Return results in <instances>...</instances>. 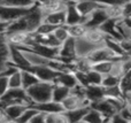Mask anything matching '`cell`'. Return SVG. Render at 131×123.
I'll list each match as a JSON object with an SVG mask.
<instances>
[{"mask_svg": "<svg viewBox=\"0 0 131 123\" xmlns=\"http://www.w3.org/2000/svg\"><path fill=\"white\" fill-rule=\"evenodd\" d=\"M7 63H8V58L0 55V74H1L2 71H4L5 69H6Z\"/></svg>", "mask_w": 131, "mask_h": 123, "instance_id": "obj_45", "label": "cell"}, {"mask_svg": "<svg viewBox=\"0 0 131 123\" xmlns=\"http://www.w3.org/2000/svg\"><path fill=\"white\" fill-rule=\"evenodd\" d=\"M121 83V78L120 77H116V76L112 75H105L102 77V82H101V86L107 89V87H113V86H117L120 85Z\"/></svg>", "mask_w": 131, "mask_h": 123, "instance_id": "obj_34", "label": "cell"}, {"mask_svg": "<svg viewBox=\"0 0 131 123\" xmlns=\"http://www.w3.org/2000/svg\"><path fill=\"white\" fill-rule=\"evenodd\" d=\"M75 46H76L77 58H86L89 54H90V52H92V51L95 48L94 46L89 44L84 38L75 40Z\"/></svg>", "mask_w": 131, "mask_h": 123, "instance_id": "obj_23", "label": "cell"}, {"mask_svg": "<svg viewBox=\"0 0 131 123\" xmlns=\"http://www.w3.org/2000/svg\"><path fill=\"white\" fill-rule=\"evenodd\" d=\"M1 104H10V103H25L31 105L27 97V92L23 89H9L5 93V96L0 99Z\"/></svg>", "mask_w": 131, "mask_h": 123, "instance_id": "obj_9", "label": "cell"}, {"mask_svg": "<svg viewBox=\"0 0 131 123\" xmlns=\"http://www.w3.org/2000/svg\"><path fill=\"white\" fill-rule=\"evenodd\" d=\"M21 75H22V89L28 90L35 84L39 82V80L36 77L35 74H32L29 69H23L21 70Z\"/></svg>", "mask_w": 131, "mask_h": 123, "instance_id": "obj_25", "label": "cell"}, {"mask_svg": "<svg viewBox=\"0 0 131 123\" xmlns=\"http://www.w3.org/2000/svg\"><path fill=\"white\" fill-rule=\"evenodd\" d=\"M77 58L76 55V46H75V39L69 38L59 47V57L58 59L62 60L66 63H71Z\"/></svg>", "mask_w": 131, "mask_h": 123, "instance_id": "obj_7", "label": "cell"}, {"mask_svg": "<svg viewBox=\"0 0 131 123\" xmlns=\"http://www.w3.org/2000/svg\"><path fill=\"white\" fill-rule=\"evenodd\" d=\"M39 113L43 114H59V113H64L62 109L61 104L54 103V101L50 100L43 104H38V105H32Z\"/></svg>", "mask_w": 131, "mask_h": 123, "instance_id": "obj_21", "label": "cell"}, {"mask_svg": "<svg viewBox=\"0 0 131 123\" xmlns=\"http://www.w3.org/2000/svg\"><path fill=\"white\" fill-rule=\"evenodd\" d=\"M61 106L63 112L68 113V112H71V110L79 109V108L90 107V101L86 98H82V97H78L70 92L69 96L61 103Z\"/></svg>", "mask_w": 131, "mask_h": 123, "instance_id": "obj_6", "label": "cell"}, {"mask_svg": "<svg viewBox=\"0 0 131 123\" xmlns=\"http://www.w3.org/2000/svg\"><path fill=\"white\" fill-rule=\"evenodd\" d=\"M105 98H124L120 85L105 89Z\"/></svg>", "mask_w": 131, "mask_h": 123, "instance_id": "obj_35", "label": "cell"}, {"mask_svg": "<svg viewBox=\"0 0 131 123\" xmlns=\"http://www.w3.org/2000/svg\"><path fill=\"white\" fill-rule=\"evenodd\" d=\"M8 86H9V89H22L21 69L14 71L10 76H8Z\"/></svg>", "mask_w": 131, "mask_h": 123, "instance_id": "obj_30", "label": "cell"}, {"mask_svg": "<svg viewBox=\"0 0 131 123\" xmlns=\"http://www.w3.org/2000/svg\"><path fill=\"white\" fill-rule=\"evenodd\" d=\"M114 62L115 61H102V62H98V63H92L91 69L97 71V73H99L100 75H102V76L109 75V74L112 73Z\"/></svg>", "mask_w": 131, "mask_h": 123, "instance_id": "obj_26", "label": "cell"}, {"mask_svg": "<svg viewBox=\"0 0 131 123\" xmlns=\"http://www.w3.org/2000/svg\"><path fill=\"white\" fill-rule=\"evenodd\" d=\"M106 4L105 2H98V1H76L75 2V8L77 9L79 14L83 17H88L89 15L93 13L97 9L105 8Z\"/></svg>", "mask_w": 131, "mask_h": 123, "instance_id": "obj_11", "label": "cell"}, {"mask_svg": "<svg viewBox=\"0 0 131 123\" xmlns=\"http://www.w3.org/2000/svg\"><path fill=\"white\" fill-rule=\"evenodd\" d=\"M53 84H59L71 91L78 85V82H77V78L72 71H66V73H60L58 75L57 80L54 81Z\"/></svg>", "mask_w": 131, "mask_h": 123, "instance_id": "obj_18", "label": "cell"}, {"mask_svg": "<svg viewBox=\"0 0 131 123\" xmlns=\"http://www.w3.org/2000/svg\"><path fill=\"white\" fill-rule=\"evenodd\" d=\"M67 28H68V32H69L70 38L75 39V40L81 39V38H84L86 31H88V28H86L85 24L70 25V27H67Z\"/></svg>", "mask_w": 131, "mask_h": 123, "instance_id": "obj_27", "label": "cell"}, {"mask_svg": "<svg viewBox=\"0 0 131 123\" xmlns=\"http://www.w3.org/2000/svg\"><path fill=\"white\" fill-rule=\"evenodd\" d=\"M52 89H53V83L38 82L30 89L25 90L27 97L29 99L31 106L50 101L51 98H52Z\"/></svg>", "mask_w": 131, "mask_h": 123, "instance_id": "obj_1", "label": "cell"}, {"mask_svg": "<svg viewBox=\"0 0 131 123\" xmlns=\"http://www.w3.org/2000/svg\"><path fill=\"white\" fill-rule=\"evenodd\" d=\"M22 51L23 55H24L27 62L29 63L30 68H35V67H41V66H47L50 60L46 58L41 57L40 54L36 53L35 51L29 50V48H20Z\"/></svg>", "mask_w": 131, "mask_h": 123, "instance_id": "obj_13", "label": "cell"}, {"mask_svg": "<svg viewBox=\"0 0 131 123\" xmlns=\"http://www.w3.org/2000/svg\"><path fill=\"white\" fill-rule=\"evenodd\" d=\"M127 120H129V121L131 122V117H128V119H127Z\"/></svg>", "mask_w": 131, "mask_h": 123, "instance_id": "obj_49", "label": "cell"}, {"mask_svg": "<svg viewBox=\"0 0 131 123\" xmlns=\"http://www.w3.org/2000/svg\"><path fill=\"white\" fill-rule=\"evenodd\" d=\"M52 35L55 37V39H57V40L59 41L60 44H63L66 40H68V39L70 38L69 32H68L67 25H62V27L55 28Z\"/></svg>", "mask_w": 131, "mask_h": 123, "instance_id": "obj_31", "label": "cell"}, {"mask_svg": "<svg viewBox=\"0 0 131 123\" xmlns=\"http://www.w3.org/2000/svg\"><path fill=\"white\" fill-rule=\"evenodd\" d=\"M29 70L36 75V77L39 80V82H45V83H54V81L57 80L58 75H59V73L51 69L48 66L29 68Z\"/></svg>", "mask_w": 131, "mask_h": 123, "instance_id": "obj_10", "label": "cell"}, {"mask_svg": "<svg viewBox=\"0 0 131 123\" xmlns=\"http://www.w3.org/2000/svg\"><path fill=\"white\" fill-rule=\"evenodd\" d=\"M104 123H109V120H108V121H106V122H104Z\"/></svg>", "mask_w": 131, "mask_h": 123, "instance_id": "obj_50", "label": "cell"}, {"mask_svg": "<svg viewBox=\"0 0 131 123\" xmlns=\"http://www.w3.org/2000/svg\"><path fill=\"white\" fill-rule=\"evenodd\" d=\"M86 59L92 63H98V62L102 61H116V60H121V58L116 57L108 47H106L105 45L95 47L92 52H90V54L86 57Z\"/></svg>", "mask_w": 131, "mask_h": 123, "instance_id": "obj_4", "label": "cell"}, {"mask_svg": "<svg viewBox=\"0 0 131 123\" xmlns=\"http://www.w3.org/2000/svg\"><path fill=\"white\" fill-rule=\"evenodd\" d=\"M130 123H131V122H130Z\"/></svg>", "mask_w": 131, "mask_h": 123, "instance_id": "obj_52", "label": "cell"}, {"mask_svg": "<svg viewBox=\"0 0 131 123\" xmlns=\"http://www.w3.org/2000/svg\"><path fill=\"white\" fill-rule=\"evenodd\" d=\"M79 123H85V122H84V121H82V122H79Z\"/></svg>", "mask_w": 131, "mask_h": 123, "instance_id": "obj_51", "label": "cell"}, {"mask_svg": "<svg viewBox=\"0 0 131 123\" xmlns=\"http://www.w3.org/2000/svg\"><path fill=\"white\" fill-rule=\"evenodd\" d=\"M104 12L107 16V20L113 22H120L123 18L122 4H106Z\"/></svg>", "mask_w": 131, "mask_h": 123, "instance_id": "obj_19", "label": "cell"}, {"mask_svg": "<svg viewBox=\"0 0 131 123\" xmlns=\"http://www.w3.org/2000/svg\"><path fill=\"white\" fill-rule=\"evenodd\" d=\"M120 46L122 48L123 53L127 55H131V39H128V38H122L120 40Z\"/></svg>", "mask_w": 131, "mask_h": 123, "instance_id": "obj_39", "label": "cell"}, {"mask_svg": "<svg viewBox=\"0 0 131 123\" xmlns=\"http://www.w3.org/2000/svg\"><path fill=\"white\" fill-rule=\"evenodd\" d=\"M30 9L24 8H15L10 6H5L0 4V23L4 24H10L14 21L23 17Z\"/></svg>", "mask_w": 131, "mask_h": 123, "instance_id": "obj_3", "label": "cell"}, {"mask_svg": "<svg viewBox=\"0 0 131 123\" xmlns=\"http://www.w3.org/2000/svg\"><path fill=\"white\" fill-rule=\"evenodd\" d=\"M90 108H92V109L99 112L106 120H109L113 115H115L116 113H117L115 110V108L109 104V101L107 100L106 98L102 99V100H99V101H95V103L90 104Z\"/></svg>", "mask_w": 131, "mask_h": 123, "instance_id": "obj_17", "label": "cell"}, {"mask_svg": "<svg viewBox=\"0 0 131 123\" xmlns=\"http://www.w3.org/2000/svg\"><path fill=\"white\" fill-rule=\"evenodd\" d=\"M29 123H45V114L38 112L31 120H30Z\"/></svg>", "mask_w": 131, "mask_h": 123, "instance_id": "obj_42", "label": "cell"}, {"mask_svg": "<svg viewBox=\"0 0 131 123\" xmlns=\"http://www.w3.org/2000/svg\"><path fill=\"white\" fill-rule=\"evenodd\" d=\"M6 120V116H5V114H4V112H2L1 109H0V123H2Z\"/></svg>", "mask_w": 131, "mask_h": 123, "instance_id": "obj_47", "label": "cell"}, {"mask_svg": "<svg viewBox=\"0 0 131 123\" xmlns=\"http://www.w3.org/2000/svg\"><path fill=\"white\" fill-rule=\"evenodd\" d=\"M85 98L90 101V104L95 103L105 99V87L101 85H89L85 87Z\"/></svg>", "mask_w": 131, "mask_h": 123, "instance_id": "obj_20", "label": "cell"}, {"mask_svg": "<svg viewBox=\"0 0 131 123\" xmlns=\"http://www.w3.org/2000/svg\"><path fill=\"white\" fill-rule=\"evenodd\" d=\"M85 17L81 15L75 8V2L67 1V8H66V25H76V24H84Z\"/></svg>", "mask_w": 131, "mask_h": 123, "instance_id": "obj_14", "label": "cell"}, {"mask_svg": "<svg viewBox=\"0 0 131 123\" xmlns=\"http://www.w3.org/2000/svg\"><path fill=\"white\" fill-rule=\"evenodd\" d=\"M43 21L55 28L66 25V10H60L52 14H48V15L44 16Z\"/></svg>", "mask_w": 131, "mask_h": 123, "instance_id": "obj_22", "label": "cell"}, {"mask_svg": "<svg viewBox=\"0 0 131 123\" xmlns=\"http://www.w3.org/2000/svg\"><path fill=\"white\" fill-rule=\"evenodd\" d=\"M118 23H120L122 27H124V28H127V29L131 30V17H123Z\"/></svg>", "mask_w": 131, "mask_h": 123, "instance_id": "obj_44", "label": "cell"}, {"mask_svg": "<svg viewBox=\"0 0 131 123\" xmlns=\"http://www.w3.org/2000/svg\"><path fill=\"white\" fill-rule=\"evenodd\" d=\"M54 29H55V27H53V25L48 24V23H46L43 21V22L40 23V25L37 28V30L35 31V33L40 35V36H48V35L53 33Z\"/></svg>", "mask_w": 131, "mask_h": 123, "instance_id": "obj_36", "label": "cell"}, {"mask_svg": "<svg viewBox=\"0 0 131 123\" xmlns=\"http://www.w3.org/2000/svg\"><path fill=\"white\" fill-rule=\"evenodd\" d=\"M70 90L67 89L64 86H61L59 84H53V89H52V98L51 100L54 101V103H59L61 104L62 101L67 98L70 94Z\"/></svg>", "mask_w": 131, "mask_h": 123, "instance_id": "obj_24", "label": "cell"}, {"mask_svg": "<svg viewBox=\"0 0 131 123\" xmlns=\"http://www.w3.org/2000/svg\"><path fill=\"white\" fill-rule=\"evenodd\" d=\"M123 9V17H131V1L122 2Z\"/></svg>", "mask_w": 131, "mask_h": 123, "instance_id": "obj_41", "label": "cell"}, {"mask_svg": "<svg viewBox=\"0 0 131 123\" xmlns=\"http://www.w3.org/2000/svg\"><path fill=\"white\" fill-rule=\"evenodd\" d=\"M55 123H70L66 113H59L55 115Z\"/></svg>", "mask_w": 131, "mask_h": 123, "instance_id": "obj_43", "label": "cell"}, {"mask_svg": "<svg viewBox=\"0 0 131 123\" xmlns=\"http://www.w3.org/2000/svg\"><path fill=\"white\" fill-rule=\"evenodd\" d=\"M109 123H130V121L125 119L121 113H116L109 119Z\"/></svg>", "mask_w": 131, "mask_h": 123, "instance_id": "obj_40", "label": "cell"}, {"mask_svg": "<svg viewBox=\"0 0 131 123\" xmlns=\"http://www.w3.org/2000/svg\"><path fill=\"white\" fill-rule=\"evenodd\" d=\"M57 114H45V123H55Z\"/></svg>", "mask_w": 131, "mask_h": 123, "instance_id": "obj_46", "label": "cell"}, {"mask_svg": "<svg viewBox=\"0 0 131 123\" xmlns=\"http://www.w3.org/2000/svg\"><path fill=\"white\" fill-rule=\"evenodd\" d=\"M7 44L17 48H30L34 44L32 33L27 31H13L5 33Z\"/></svg>", "mask_w": 131, "mask_h": 123, "instance_id": "obj_2", "label": "cell"}, {"mask_svg": "<svg viewBox=\"0 0 131 123\" xmlns=\"http://www.w3.org/2000/svg\"><path fill=\"white\" fill-rule=\"evenodd\" d=\"M83 121L85 123H104V122L108 121V120L105 119L99 112L92 109V108H89V110H88V113H86V115L84 116Z\"/></svg>", "mask_w": 131, "mask_h": 123, "instance_id": "obj_28", "label": "cell"}, {"mask_svg": "<svg viewBox=\"0 0 131 123\" xmlns=\"http://www.w3.org/2000/svg\"><path fill=\"white\" fill-rule=\"evenodd\" d=\"M89 108L90 107H84V108H79V109H76V110H71V112H68L66 113L69 119V122L70 123H79L83 121L84 116L86 115L88 113Z\"/></svg>", "mask_w": 131, "mask_h": 123, "instance_id": "obj_29", "label": "cell"}, {"mask_svg": "<svg viewBox=\"0 0 131 123\" xmlns=\"http://www.w3.org/2000/svg\"><path fill=\"white\" fill-rule=\"evenodd\" d=\"M37 113H38V110H37L34 106H29V107L22 113V115L16 120V122L17 123H29L30 120H31Z\"/></svg>", "mask_w": 131, "mask_h": 123, "instance_id": "obj_33", "label": "cell"}, {"mask_svg": "<svg viewBox=\"0 0 131 123\" xmlns=\"http://www.w3.org/2000/svg\"><path fill=\"white\" fill-rule=\"evenodd\" d=\"M9 90L8 86V77L4 75H0V99L5 96L7 91Z\"/></svg>", "mask_w": 131, "mask_h": 123, "instance_id": "obj_38", "label": "cell"}, {"mask_svg": "<svg viewBox=\"0 0 131 123\" xmlns=\"http://www.w3.org/2000/svg\"><path fill=\"white\" fill-rule=\"evenodd\" d=\"M107 36L104 33L100 28H95V29H88L84 39L88 41L89 44H91L94 47H99V46L105 45V40H106Z\"/></svg>", "mask_w": 131, "mask_h": 123, "instance_id": "obj_15", "label": "cell"}, {"mask_svg": "<svg viewBox=\"0 0 131 123\" xmlns=\"http://www.w3.org/2000/svg\"><path fill=\"white\" fill-rule=\"evenodd\" d=\"M85 76H86V81H88L89 85H101L102 77L104 76L100 75L99 73L90 69L88 73H85Z\"/></svg>", "mask_w": 131, "mask_h": 123, "instance_id": "obj_32", "label": "cell"}, {"mask_svg": "<svg viewBox=\"0 0 131 123\" xmlns=\"http://www.w3.org/2000/svg\"><path fill=\"white\" fill-rule=\"evenodd\" d=\"M8 62L12 63L13 66H15L16 68L21 69H29L30 66L27 62L24 55H23L22 51L17 47H13V46H9V57H8Z\"/></svg>", "mask_w": 131, "mask_h": 123, "instance_id": "obj_12", "label": "cell"}, {"mask_svg": "<svg viewBox=\"0 0 131 123\" xmlns=\"http://www.w3.org/2000/svg\"><path fill=\"white\" fill-rule=\"evenodd\" d=\"M37 7L43 14V16H46L48 14L55 13V12L66 10L67 8V1H59V0H47V1L37 2Z\"/></svg>", "mask_w": 131, "mask_h": 123, "instance_id": "obj_8", "label": "cell"}, {"mask_svg": "<svg viewBox=\"0 0 131 123\" xmlns=\"http://www.w3.org/2000/svg\"><path fill=\"white\" fill-rule=\"evenodd\" d=\"M2 123H17V122H16V121H13V120H8V119H6Z\"/></svg>", "mask_w": 131, "mask_h": 123, "instance_id": "obj_48", "label": "cell"}, {"mask_svg": "<svg viewBox=\"0 0 131 123\" xmlns=\"http://www.w3.org/2000/svg\"><path fill=\"white\" fill-rule=\"evenodd\" d=\"M0 55L6 58L9 57V45L7 44L5 33H1V32H0Z\"/></svg>", "mask_w": 131, "mask_h": 123, "instance_id": "obj_37", "label": "cell"}, {"mask_svg": "<svg viewBox=\"0 0 131 123\" xmlns=\"http://www.w3.org/2000/svg\"><path fill=\"white\" fill-rule=\"evenodd\" d=\"M107 21V16L105 14L104 9L100 8L94 10L91 15L85 17V22L84 24L86 25L88 29H95V28H100L105 22Z\"/></svg>", "mask_w": 131, "mask_h": 123, "instance_id": "obj_16", "label": "cell"}, {"mask_svg": "<svg viewBox=\"0 0 131 123\" xmlns=\"http://www.w3.org/2000/svg\"><path fill=\"white\" fill-rule=\"evenodd\" d=\"M29 106H31V105L25 104V103H10V104L0 103V109L4 112L6 119L16 121Z\"/></svg>", "mask_w": 131, "mask_h": 123, "instance_id": "obj_5", "label": "cell"}]
</instances>
